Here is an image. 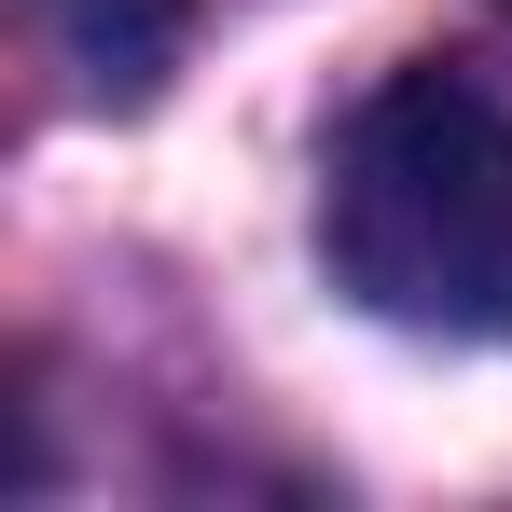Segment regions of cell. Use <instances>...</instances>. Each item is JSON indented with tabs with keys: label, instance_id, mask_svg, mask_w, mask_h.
Masks as SVG:
<instances>
[{
	"label": "cell",
	"instance_id": "cell-1",
	"mask_svg": "<svg viewBox=\"0 0 512 512\" xmlns=\"http://www.w3.org/2000/svg\"><path fill=\"white\" fill-rule=\"evenodd\" d=\"M333 277L443 346H512V111L471 70H388L319 167Z\"/></svg>",
	"mask_w": 512,
	"mask_h": 512
},
{
	"label": "cell",
	"instance_id": "cell-2",
	"mask_svg": "<svg viewBox=\"0 0 512 512\" xmlns=\"http://www.w3.org/2000/svg\"><path fill=\"white\" fill-rule=\"evenodd\" d=\"M70 42L97 56L111 97H139L153 70H167V42H180V0H70Z\"/></svg>",
	"mask_w": 512,
	"mask_h": 512
}]
</instances>
